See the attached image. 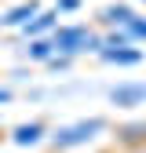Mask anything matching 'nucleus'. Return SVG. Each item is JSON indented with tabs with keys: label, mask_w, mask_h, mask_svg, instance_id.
<instances>
[{
	"label": "nucleus",
	"mask_w": 146,
	"mask_h": 153,
	"mask_svg": "<svg viewBox=\"0 0 146 153\" xmlns=\"http://www.w3.org/2000/svg\"><path fill=\"white\" fill-rule=\"evenodd\" d=\"M55 33V29H59V11H40V15H36V18H29V22L22 26V33L29 36V40H36V36H40V33Z\"/></svg>",
	"instance_id": "obj_7"
},
{
	"label": "nucleus",
	"mask_w": 146,
	"mask_h": 153,
	"mask_svg": "<svg viewBox=\"0 0 146 153\" xmlns=\"http://www.w3.org/2000/svg\"><path fill=\"white\" fill-rule=\"evenodd\" d=\"M106 117H88V120H73L66 128H59L51 135V149H77V146H88L91 139H99L106 131Z\"/></svg>",
	"instance_id": "obj_2"
},
{
	"label": "nucleus",
	"mask_w": 146,
	"mask_h": 153,
	"mask_svg": "<svg viewBox=\"0 0 146 153\" xmlns=\"http://www.w3.org/2000/svg\"><path fill=\"white\" fill-rule=\"evenodd\" d=\"M117 33L124 36V40H132V44H142V40H146V15H132Z\"/></svg>",
	"instance_id": "obj_9"
},
{
	"label": "nucleus",
	"mask_w": 146,
	"mask_h": 153,
	"mask_svg": "<svg viewBox=\"0 0 146 153\" xmlns=\"http://www.w3.org/2000/svg\"><path fill=\"white\" fill-rule=\"evenodd\" d=\"M44 135H48V128L40 120H33V124H18L11 131V142L15 146H36V142H44Z\"/></svg>",
	"instance_id": "obj_6"
},
{
	"label": "nucleus",
	"mask_w": 146,
	"mask_h": 153,
	"mask_svg": "<svg viewBox=\"0 0 146 153\" xmlns=\"http://www.w3.org/2000/svg\"><path fill=\"white\" fill-rule=\"evenodd\" d=\"M117 142L121 146H128V149H146V120H139V124H124V128H117Z\"/></svg>",
	"instance_id": "obj_5"
},
{
	"label": "nucleus",
	"mask_w": 146,
	"mask_h": 153,
	"mask_svg": "<svg viewBox=\"0 0 146 153\" xmlns=\"http://www.w3.org/2000/svg\"><path fill=\"white\" fill-rule=\"evenodd\" d=\"M106 62H113V66H139L142 62V51L132 48V44H121V48H102L99 51Z\"/></svg>",
	"instance_id": "obj_4"
},
{
	"label": "nucleus",
	"mask_w": 146,
	"mask_h": 153,
	"mask_svg": "<svg viewBox=\"0 0 146 153\" xmlns=\"http://www.w3.org/2000/svg\"><path fill=\"white\" fill-rule=\"evenodd\" d=\"M36 15H40V4H36V0H26V4L11 7L4 18H0V26H26L29 18H36Z\"/></svg>",
	"instance_id": "obj_8"
},
{
	"label": "nucleus",
	"mask_w": 146,
	"mask_h": 153,
	"mask_svg": "<svg viewBox=\"0 0 146 153\" xmlns=\"http://www.w3.org/2000/svg\"><path fill=\"white\" fill-rule=\"evenodd\" d=\"M51 44H55V55L73 59V55L99 51V48H102V33H99V26L73 22V26H59V29H55V33H51Z\"/></svg>",
	"instance_id": "obj_1"
},
{
	"label": "nucleus",
	"mask_w": 146,
	"mask_h": 153,
	"mask_svg": "<svg viewBox=\"0 0 146 153\" xmlns=\"http://www.w3.org/2000/svg\"><path fill=\"white\" fill-rule=\"evenodd\" d=\"M29 59L33 62H51L55 59V44H51V36L44 40V36H36V40L29 44Z\"/></svg>",
	"instance_id": "obj_10"
},
{
	"label": "nucleus",
	"mask_w": 146,
	"mask_h": 153,
	"mask_svg": "<svg viewBox=\"0 0 146 153\" xmlns=\"http://www.w3.org/2000/svg\"><path fill=\"white\" fill-rule=\"evenodd\" d=\"M80 7V0H55V11H73Z\"/></svg>",
	"instance_id": "obj_11"
},
{
	"label": "nucleus",
	"mask_w": 146,
	"mask_h": 153,
	"mask_svg": "<svg viewBox=\"0 0 146 153\" xmlns=\"http://www.w3.org/2000/svg\"><path fill=\"white\" fill-rule=\"evenodd\" d=\"M142 153H146V149H142Z\"/></svg>",
	"instance_id": "obj_13"
},
{
	"label": "nucleus",
	"mask_w": 146,
	"mask_h": 153,
	"mask_svg": "<svg viewBox=\"0 0 146 153\" xmlns=\"http://www.w3.org/2000/svg\"><path fill=\"white\" fill-rule=\"evenodd\" d=\"M11 99V91H4V88H0V102H7Z\"/></svg>",
	"instance_id": "obj_12"
},
{
	"label": "nucleus",
	"mask_w": 146,
	"mask_h": 153,
	"mask_svg": "<svg viewBox=\"0 0 146 153\" xmlns=\"http://www.w3.org/2000/svg\"><path fill=\"white\" fill-rule=\"evenodd\" d=\"M110 102H113V106H124V109L142 106L146 102V84H121V88L110 91Z\"/></svg>",
	"instance_id": "obj_3"
}]
</instances>
